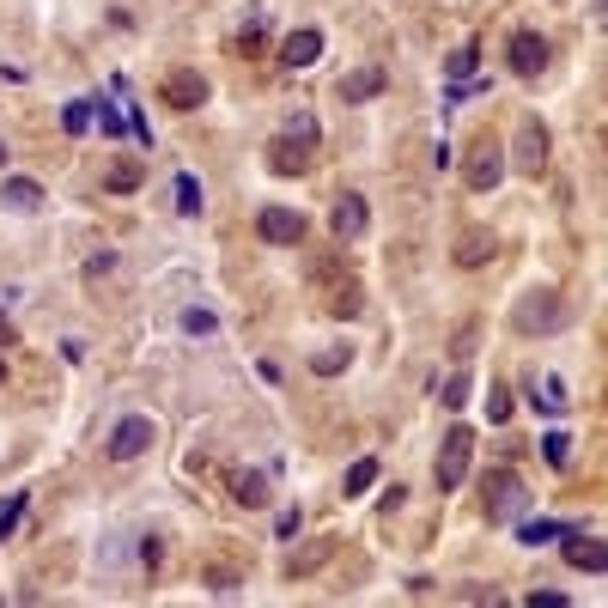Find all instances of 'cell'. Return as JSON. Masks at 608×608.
<instances>
[{
	"instance_id": "cell-28",
	"label": "cell",
	"mask_w": 608,
	"mask_h": 608,
	"mask_svg": "<svg viewBox=\"0 0 608 608\" xmlns=\"http://www.w3.org/2000/svg\"><path fill=\"white\" fill-rule=\"evenodd\" d=\"M487 420H493V426L511 420V390H505V384H487Z\"/></svg>"
},
{
	"instance_id": "cell-18",
	"label": "cell",
	"mask_w": 608,
	"mask_h": 608,
	"mask_svg": "<svg viewBox=\"0 0 608 608\" xmlns=\"http://www.w3.org/2000/svg\"><path fill=\"white\" fill-rule=\"evenodd\" d=\"M566 529H572V523H554V517H523V523H517V542H523V548H548V542H560V536H566Z\"/></svg>"
},
{
	"instance_id": "cell-40",
	"label": "cell",
	"mask_w": 608,
	"mask_h": 608,
	"mask_svg": "<svg viewBox=\"0 0 608 608\" xmlns=\"http://www.w3.org/2000/svg\"><path fill=\"white\" fill-rule=\"evenodd\" d=\"M402 499H408V493H402V487L390 481V493H384V499H377V511H384V517H390V511H402Z\"/></svg>"
},
{
	"instance_id": "cell-8",
	"label": "cell",
	"mask_w": 608,
	"mask_h": 608,
	"mask_svg": "<svg viewBox=\"0 0 608 608\" xmlns=\"http://www.w3.org/2000/svg\"><path fill=\"white\" fill-rule=\"evenodd\" d=\"M548 61H554V49H548L542 31H517L511 37V73H517V80H542Z\"/></svg>"
},
{
	"instance_id": "cell-17",
	"label": "cell",
	"mask_w": 608,
	"mask_h": 608,
	"mask_svg": "<svg viewBox=\"0 0 608 608\" xmlns=\"http://www.w3.org/2000/svg\"><path fill=\"white\" fill-rule=\"evenodd\" d=\"M0 207H13V213H37L43 207V189L31 177H7L0 183Z\"/></svg>"
},
{
	"instance_id": "cell-4",
	"label": "cell",
	"mask_w": 608,
	"mask_h": 608,
	"mask_svg": "<svg viewBox=\"0 0 608 608\" xmlns=\"http://www.w3.org/2000/svg\"><path fill=\"white\" fill-rule=\"evenodd\" d=\"M529 499H536V493H529L511 469H493L487 487H481V511H487V523H511V517H523Z\"/></svg>"
},
{
	"instance_id": "cell-36",
	"label": "cell",
	"mask_w": 608,
	"mask_h": 608,
	"mask_svg": "<svg viewBox=\"0 0 608 608\" xmlns=\"http://www.w3.org/2000/svg\"><path fill=\"white\" fill-rule=\"evenodd\" d=\"M92 110H98V122H104V134H110V140H122V134H128V122H122L104 98H92Z\"/></svg>"
},
{
	"instance_id": "cell-37",
	"label": "cell",
	"mask_w": 608,
	"mask_h": 608,
	"mask_svg": "<svg viewBox=\"0 0 608 608\" xmlns=\"http://www.w3.org/2000/svg\"><path fill=\"white\" fill-rule=\"evenodd\" d=\"M529 608H566V590H529Z\"/></svg>"
},
{
	"instance_id": "cell-3",
	"label": "cell",
	"mask_w": 608,
	"mask_h": 608,
	"mask_svg": "<svg viewBox=\"0 0 608 608\" xmlns=\"http://www.w3.org/2000/svg\"><path fill=\"white\" fill-rule=\"evenodd\" d=\"M469 463H475V426H463V420H456L444 438H438V493H456V487H463L469 481Z\"/></svg>"
},
{
	"instance_id": "cell-22",
	"label": "cell",
	"mask_w": 608,
	"mask_h": 608,
	"mask_svg": "<svg viewBox=\"0 0 608 608\" xmlns=\"http://www.w3.org/2000/svg\"><path fill=\"white\" fill-rule=\"evenodd\" d=\"M201 201H207V195H201V177H195V171H177V213H189V219H195V213H201Z\"/></svg>"
},
{
	"instance_id": "cell-13",
	"label": "cell",
	"mask_w": 608,
	"mask_h": 608,
	"mask_svg": "<svg viewBox=\"0 0 608 608\" xmlns=\"http://www.w3.org/2000/svg\"><path fill=\"white\" fill-rule=\"evenodd\" d=\"M335 560V536H311V542H298L292 554H286V578L298 584V578H311V572H323Z\"/></svg>"
},
{
	"instance_id": "cell-26",
	"label": "cell",
	"mask_w": 608,
	"mask_h": 608,
	"mask_svg": "<svg viewBox=\"0 0 608 608\" xmlns=\"http://www.w3.org/2000/svg\"><path fill=\"white\" fill-rule=\"evenodd\" d=\"M469 396H475V377H469V371H456L450 384H444V408H469Z\"/></svg>"
},
{
	"instance_id": "cell-20",
	"label": "cell",
	"mask_w": 608,
	"mask_h": 608,
	"mask_svg": "<svg viewBox=\"0 0 608 608\" xmlns=\"http://www.w3.org/2000/svg\"><path fill=\"white\" fill-rule=\"evenodd\" d=\"M140 177H146V171H140L134 159H110V165H104V189H110V195H134Z\"/></svg>"
},
{
	"instance_id": "cell-35",
	"label": "cell",
	"mask_w": 608,
	"mask_h": 608,
	"mask_svg": "<svg viewBox=\"0 0 608 608\" xmlns=\"http://www.w3.org/2000/svg\"><path fill=\"white\" fill-rule=\"evenodd\" d=\"M262 37H268V31H262V19H250V25L238 31V55H262Z\"/></svg>"
},
{
	"instance_id": "cell-5",
	"label": "cell",
	"mask_w": 608,
	"mask_h": 608,
	"mask_svg": "<svg viewBox=\"0 0 608 608\" xmlns=\"http://www.w3.org/2000/svg\"><path fill=\"white\" fill-rule=\"evenodd\" d=\"M329 232H335V244H359V238L371 232V207H365V195H353V189L335 195V207H329Z\"/></svg>"
},
{
	"instance_id": "cell-38",
	"label": "cell",
	"mask_w": 608,
	"mask_h": 608,
	"mask_svg": "<svg viewBox=\"0 0 608 608\" xmlns=\"http://www.w3.org/2000/svg\"><path fill=\"white\" fill-rule=\"evenodd\" d=\"M542 408H566V384H560V377H548V384H542Z\"/></svg>"
},
{
	"instance_id": "cell-2",
	"label": "cell",
	"mask_w": 608,
	"mask_h": 608,
	"mask_svg": "<svg viewBox=\"0 0 608 608\" xmlns=\"http://www.w3.org/2000/svg\"><path fill=\"white\" fill-rule=\"evenodd\" d=\"M317 116L311 110H298L286 128H280V140H274V152H268V165L286 177V171H304V165H311V152H317Z\"/></svg>"
},
{
	"instance_id": "cell-25",
	"label": "cell",
	"mask_w": 608,
	"mask_h": 608,
	"mask_svg": "<svg viewBox=\"0 0 608 608\" xmlns=\"http://www.w3.org/2000/svg\"><path fill=\"white\" fill-rule=\"evenodd\" d=\"M469 98H493V80H450V104H469Z\"/></svg>"
},
{
	"instance_id": "cell-30",
	"label": "cell",
	"mask_w": 608,
	"mask_h": 608,
	"mask_svg": "<svg viewBox=\"0 0 608 608\" xmlns=\"http://www.w3.org/2000/svg\"><path fill=\"white\" fill-rule=\"evenodd\" d=\"M329 311H335V317H359V311H365V298H359V286H341V292L329 298Z\"/></svg>"
},
{
	"instance_id": "cell-34",
	"label": "cell",
	"mask_w": 608,
	"mask_h": 608,
	"mask_svg": "<svg viewBox=\"0 0 608 608\" xmlns=\"http://www.w3.org/2000/svg\"><path fill=\"white\" fill-rule=\"evenodd\" d=\"M475 329H481V323H463V329H456V341H450L456 365H469V353H475Z\"/></svg>"
},
{
	"instance_id": "cell-45",
	"label": "cell",
	"mask_w": 608,
	"mask_h": 608,
	"mask_svg": "<svg viewBox=\"0 0 608 608\" xmlns=\"http://www.w3.org/2000/svg\"><path fill=\"white\" fill-rule=\"evenodd\" d=\"M0 384H7V359H0Z\"/></svg>"
},
{
	"instance_id": "cell-42",
	"label": "cell",
	"mask_w": 608,
	"mask_h": 608,
	"mask_svg": "<svg viewBox=\"0 0 608 608\" xmlns=\"http://www.w3.org/2000/svg\"><path fill=\"white\" fill-rule=\"evenodd\" d=\"M110 268H116V256L104 250V256H92V262H86V280H98V274H110Z\"/></svg>"
},
{
	"instance_id": "cell-15",
	"label": "cell",
	"mask_w": 608,
	"mask_h": 608,
	"mask_svg": "<svg viewBox=\"0 0 608 608\" xmlns=\"http://www.w3.org/2000/svg\"><path fill=\"white\" fill-rule=\"evenodd\" d=\"M317 55H323V31H311V25L286 31V43H280V61H286V67H311Z\"/></svg>"
},
{
	"instance_id": "cell-43",
	"label": "cell",
	"mask_w": 608,
	"mask_h": 608,
	"mask_svg": "<svg viewBox=\"0 0 608 608\" xmlns=\"http://www.w3.org/2000/svg\"><path fill=\"white\" fill-rule=\"evenodd\" d=\"M7 341H19V329H13V317H0V347Z\"/></svg>"
},
{
	"instance_id": "cell-24",
	"label": "cell",
	"mask_w": 608,
	"mask_h": 608,
	"mask_svg": "<svg viewBox=\"0 0 608 608\" xmlns=\"http://www.w3.org/2000/svg\"><path fill=\"white\" fill-rule=\"evenodd\" d=\"M61 128H67V134H73V140H80V134H86V128H92V98H73V104H67V110H61Z\"/></svg>"
},
{
	"instance_id": "cell-29",
	"label": "cell",
	"mask_w": 608,
	"mask_h": 608,
	"mask_svg": "<svg viewBox=\"0 0 608 608\" xmlns=\"http://www.w3.org/2000/svg\"><path fill=\"white\" fill-rule=\"evenodd\" d=\"M183 329H189V335H219V317L201 311V304H189V311H183Z\"/></svg>"
},
{
	"instance_id": "cell-16",
	"label": "cell",
	"mask_w": 608,
	"mask_h": 608,
	"mask_svg": "<svg viewBox=\"0 0 608 608\" xmlns=\"http://www.w3.org/2000/svg\"><path fill=\"white\" fill-rule=\"evenodd\" d=\"M493 250H499L493 232H463L450 256H456V268H481V262H493Z\"/></svg>"
},
{
	"instance_id": "cell-19",
	"label": "cell",
	"mask_w": 608,
	"mask_h": 608,
	"mask_svg": "<svg viewBox=\"0 0 608 608\" xmlns=\"http://www.w3.org/2000/svg\"><path fill=\"white\" fill-rule=\"evenodd\" d=\"M232 499H238L244 511L268 505V475H262V469H238V475H232Z\"/></svg>"
},
{
	"instance_id": "cell-23",
	"label": "cell",
	"mask_w": 608,
	"mask_h": 608,
	"mask_svg": "<svg viewBox=\"0 0 608 608\" xmlns=\"http://www.w3.org/2000/svg\"><path fill=\"white\" fill-rule=\"evenodd\" d=\"M475 67H481V49H475V43H463V49H450V61H444V80H469Z\"/></svg>"
},
{
	"instance_id": "cell-7",
	"label": "cell",
	"mask_w": 608,
	"mask_h": 608,
	"mask_svg": "<svg viewBox=\"0 0 608 608\" xmlns=\"http://www.w3.org/2000/svg\"><path fill=\"white\" fill-rule=\"evenodd\" d=\"M256 238L274 244V250L304 244V213H292V207H262V213H256Z\"/></svg>"
},
{
	"instance_id": "cell-9",
	"label": "cell",
	"mask_w": 608,
	"mask_h": 608,
	"mask_svg": "<svg viewBox=\"0 0 608 608\" xmlns=\"http://www.w3.org/2000/svg\"><path fill=\"white\" fill-rule=\"evenodd\" d=\"M511 165L523 171V177H542L548 171V128L529 116L523 128H517V146H511Z\"/></svg>"
},
{
	"instance_id": "cell-21",
	"label": "cell",
	"mask_w": 608,
	"mask_h": 608,
	"mask_svg": "<svg viewBox=\"0 0 608 608\" xmlns=\"http://www.w3.org/2000/svg\"><path fill=\"white\" fill-rule=\"evenodd\" d=\"M371 481H377V456H359V463L347 469V481H341V499H359Z\"/></svg>"
},
{
	"instance_id": "cell-39",
	"label": "cell",
	"mask_w": 608,
	"mask_h": 608,
	"mask_svg": "<svg viewBox=\"0 0 608 608\" xmlns=\"http://www.w3.org/2000/svg\"><path fill=\"white\" fill-rule=\"evenodd\" d=\"M207 584H213L219 596H232V590H238V578H232V572H225V566H219V572H207Z\"/></svg>"
},
{
	"instance_id": "cell-41",
	"label": "cell",
	"mask_w": 608,
	"mask_h": 608,
	"mask_svg": "<svg viewBox=\"0 0 608 608\" xmlns=\"http://www.w3.org/2000/svg\"><path fill=\"white\" fill-rule=\"evenodd\" d=\"M456 596H463V602H499V590H493V584H487V590H481V584H469V590H456Z\"/></svg>"
},
{
	"instance_id": "cell-27",
	"label": "cell",
	"mask_w": 608,
	"mask_h": 608,
	"mask_svg": "<svg viewBox=\"0 0 608 608\" xmlns=\"http://www.w3.org/2000/svg\"><path fill=\"white\" fill-rule=\"evenodd\" d=\"M542 456H548L554 469H566V463H572V432H548V438H542Z\"/></svg>"
},
{
	"instance_id": "cell-6",
	"label": "cell",
	"mask_w": 608,
	"mask_h": 608,
	"mask_svg": "<svg viewBox=\"0 0 608 608\" xmlns=\"http://www.w3.org/2000/svg\"><path fill=\"white\" fill-rule=\"evenodd\" d=\"M152 438H159V426H152L146 414H128V420H116V432L104 438V450H110V463H134V456H146Z\"/></svg>"
},
{
	"instance_id": "cell-14",
	"label": "cell",
	"mask_w": 608,
	"mask_h": 608,
	"mask_svg": "<svg viewBox=\"0 0 608 608\" xmlns=\"http://www.w3.org/2000/svg\"><path fill=\"white\" fill-rule=\"evenodd\" d=\"M560 554H566V566H578V572H602V566H608L602 536H584V529H566V536H560Z\"/></svg>"
},
{
	"instance_id": "cell-31",
	"label": "cell",
	"mask_w": 608,
	"mask_h": 608,
	"mask_svg": "<svg viewBox=\"0 0 608 608\" xmlns=\"http://www.w3.org/2000/svg\"><path fill=\"white\" fill-rule=\"evenodd\" d=\"M347 359H353L347 347H329V353H317V359H311V371H317V377H335V371H347Z\"/></svg>"
},
{
	"instance_id": "cell-33",
	"label": "cell",
	"mask_w": 608,
	"mask_h": 608,
	"mask_svg": "<svg viewBox=\"0 0 608 608\" xmlns=\"http://www.w3.org/2000/svg\"><path fill=\"white\" fill-rule=\"evenodd\" d=\"M19 517H25V493H13L7 505H0V542H7L13 529H19Z\"/></svg>"
},
{
	"instance_id": "cell-44",
	"label": "cell",
	"mask_w": 608,
	"mask_h": 608,
	"mask_svg": "<svg viewBox=\"0 0 608 608\" xmlns=\"http://www.w3.org/2000/svg\"><path fill=\"white\" fill-rule=\"evenodd\" d=\"M0 165H7V140H0Z\"/></svg>"
},
{
	"instance_id": "cell-11",
	"label": "cell",
	"mask_w": 608,
	"mask_h": 608,
	"mask_svg": "<svg viewBox=\"0 0 608 608\" xmlns=\"http://www.w3.org/2000/svg\"><path fill=\"white\" fill-rule=\"evenodd\" d=\"M159 98H165L171 110H201V104H207V80H201L195 67H177V73H165Z\"/></svg>"
},
{
	"instance_id": "cell-10",
	"label": "cell",
	"mask_w": 608,
	"mask_h": 608,
	"mask_svg": "<svg viewBox=\"0 0 608 608\" xmlns=\"http://www.w3.org/2000/svg\"><path fill=\"white\" fill-rule=\"evenodd\" d=\"M384 86H390L384 67H353V73H341V80H335V98L341 104H371V98H384Z\"/></svg>"
},
{
	"instance_id": "cell-12",
	"label": "cell",
	"mask_w": 608,
	"mask_h": 608,
	"mask_svg": "<svg viewBox=\"0 0 608 608\" xmlns=\"http://www.w3.org/2000/svg\"><path fill=\"white\" fill-rule=\"evenodd\" d=\"M499 177H505V152H499V140H481V146L469 152V189H475V195H493Z\"/></svg>"
},
{
	"instance_id": "cell-1",
	"label": "cell",
	"mask_w": 608,
	"mask_h": 608,
	"mask_svg": "<svg viewBox=\"0 0 608 608\" xmlns=\"http://www.w3.org/2000/svg\"><path fill=\"white\" fill-rule=\"evenodd\" d=\"M511 329H517V335H560V329H572V304H566L554 286H536V292L517 298Z\"/></svg>"
},
{
	"instance_id": "cell-32",
	"label": "cell",
	"mask_w": 608,
	"mask_h": 608,
	"mask_svg": "<svg viewBox=\"0 0 608 608\" xmlns=\"http://www.w3.org/2000/svg\"><path fill=\"white\" fill-rule=\"evenodd\" d=\"M298 529H304V511H298V505H286V511L274 517V536H280V542H298Z\"/></svg>"
}]
</instances>
